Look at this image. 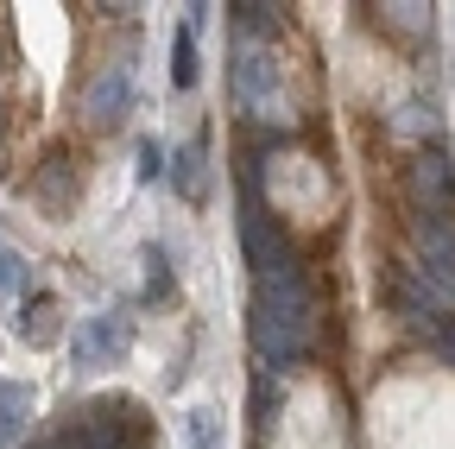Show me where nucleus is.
Masks as SVG:
<instances>
[{
  "mask_svg": "<svg viewBox=\"0 0 455 449\" xmlns=\"http://www.w3.org/2000/svg\"><path fill=\"white\" fill-rule=\"evenodd\" d=\"M171 184H178L184 196L203 190V146H178V152H171Z\"/></svg>",
  "mask_w": 455,
  "mask_h": 449,
  "instance_id": "nucleus-12",
  "label": "nucleus"
},
{
  "mask_svg": "<svg viewBox=\"0 0 455 449\" xmlns=\"http://www.w3.org/2000/svg\"><path fill=\"white\" fill-rule=\"evenodd\" d=\"M152 172H158V146L146 140V146H140V178H152Z\"/></svg>",
  "mask_w": 455,
  "mask_h": 449,
  "instance_id": "nucleus-13",
  "label": "nucleus"
},
{
  "mask_svg": "<svg viewBox=\"0 0 455 449\" xmlns=\"http://www.w3.org/2000/svg\"><path fill=\"white\" fill-rule=\"evenodd\" d=\"M310 342H316V304L304 292L298 260H278L272 272H259L253 292V349L266 367H291Z\"/></svg>",
  "mask_w": 455,
  "mask_h": 449,
  "instance_id": "nucleus-1",
  "label": "nucleus"
},
{
  "mask_svg": "<svg viewBox=\"0 0 455 449\" xmlns=\"http://www.w3.org/2000/svg\"><path fill=\"white\" fill-rule=\"evenodd\" d=\"M418 253H424V278H430V292L443 298V310H455V221L449 215H418Z\"/></svg>",
  "mask_w": 455,
  "mask_h": 449,
  "instance_id": "nucleus-4",
  "label": "nucleus"
},
{
  "mask_svg": "<svg viewBox=\"0 0 455 449\" xmlns=\"http://www.w3.org/2000/svg\"><path fill=\"white\" fill-rule=\"evenodd\" d=\"M411 196L424 203V215H449V203H455V164L443 152H418L411 158Z\"/></svg>",
  "mask_w": 455,
  "mask_h": 449,
  "instance_id": "nucleus-6",
  "label": "nucleus"
},
{
  "mask_svg": "<svg viewBox=\"0 0 455 449\" xmlns=\"http://www.w3.org/2000/svg\"><path fill=\"white\" fill-rule=\"evenodd\" d=\"M127 108H133V64L108 58L89 76V89H83V121L89 127H114V121H127Z\"/></svg>",
  "mask_w": 455,
  "mask_h": 449,
  "instance_id": "nucleus-5",
  "label": "nucleus"
},
{
  "mask_svg": "<svg viewBox=\"0 0 455 449\" xmlns=\"http://www.w3.org/2000/svg\"><path fill=\"white\" fill-rule=\"evenodd\" d=\"M32 292V260L20 247H0V298H26Z\"/></svg>",
  "mask_w": 455,
  "mask_h": 449,
  "instance_id": "nucleus-11",
  "label": "nucleus"
},
{
  "mask_svg": "<svg viewBox=\"0 0 455 449\" xmlns=\"http://www.w3.org/2000/svg\"><path fill=\"white\" fill-rule=\"evenodd\" d=\"M32 418V386L26 380H0V449H13Z\"/></svg>",
  "mask_w": 455,
  "mask_h": 449,
  "instance_id": "nucleus-7",
  "label": "nucleus"
},
{
  "mask_svg": "<svg viewBox=\"0 0 455 449\" xmlns=\"http://www.w3.org/2000/svg\"><path fill=\"white\" fill-rule=\"evenodd\" d=\"M171 89H196V26H178V51H171Z\"/></svg>",
  "mask_w": 455,
  "mask_h": 449,
  "instance_id": "nucleus-9",
  "label": "nucleus"
},
{
  "mask_svg": "<svg viewBox=\"0 0 455 449\" xmlns=\"http://www.w3.org/2000/svg\"><path fill=\"white\" fill-rule=\"evenodd\" d=\"M235 95L253 121H298L291 101H284V70L266 44H241V64H235Z\"/></svg>",
  "mask_w": 455,
  "mask_h": 449,
  "instance_id": "nucleus-2",
  "label": "nucleus"
},
{
  "mask_svg": "<svg viewBox=\"0 0 455 449\" xmlns=\"http://www.w3.org/2000/svg\"><path fill=\"white\" fill-rule=\"evenodd\" d=\"M13 329L26 335L32 349H51V342H57V298H44V292H38V298L26 304V317H13Z\"/></svg>",
  "mask_w": 455,
  "mask_h": 449,
  "instance_id": "nucleus-8",
  "label": "nucleus"
},
{
  "mask_svg": "<svg viewBox=\"0 0 455 449\" xmlns=\"http://www.w3.org/2000/svg\"><path fill=\"white\" fill-rule=\"evenodd\" d=\"M184 437H190V449H221V443H228L221 412H215V405H196V412L184 418Z\"/></svg>",
  "mask_w": 455,
  "mask_h": 449,
  "instance_id": "nucleus-10",
  "label": "nucleus"
},
{
  "mask_svg": "<svg viewBox=\"0 0 455 449\" xmlns=\"http://www.w3.org/2000/svg\"><path fill=\"white\" fill-rule=\"evenodd\" d=\"M127 342H133V329H127V317H121V310L83 317V323L70 329V367H76V373H101V367H121Z\"/></svg>",
  "mask_w": 455,
  "mask_h": 449,
  "instance_id": "nucleus-3",
  "label": "nucleus"
}]
</instances>
